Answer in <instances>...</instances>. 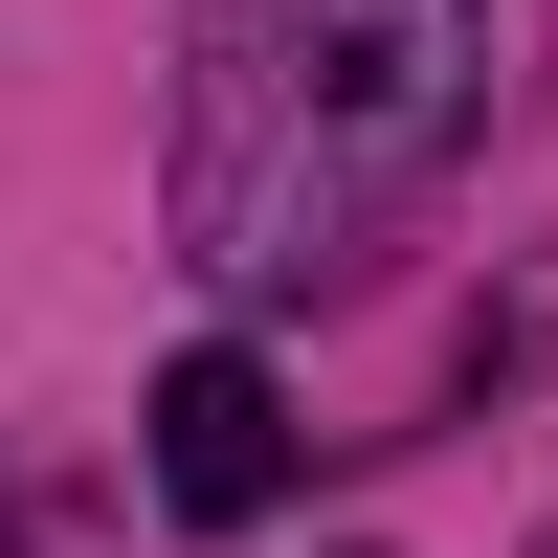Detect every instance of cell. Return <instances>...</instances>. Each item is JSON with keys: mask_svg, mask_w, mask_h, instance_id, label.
<instances>
[{"mask_svg": "<svg viewBox=\"0 0 558 558\" xmlns=\"http://www.w3.org/2000/svg\"><path fill=\"white\" fill-rule=\"evenodd\" d=\"M492 112V0H202L179 23V246L336 291Z\"/></svg>", "mask_w": 558, "mask_h": 558, "instance_id": "cell-1", "label": "cell"}, {"mask_svg": "<svg viewBox=\"0 0 558 558\" xmlns=\"http://www.w3.org/2000/svg\"><path fill=\"white\" fill-rule=\"evenodd\" d=\"M268 492H291V380H268L246 336L157 357V514H179V536H246Z\"/></svg>", "mask_w": 558, "mask_h": 558, "instance_id": "cell-2", "label": "cell"}, {"mask_svg": "<svg viewBox=\"0 0 558 558\" xmlns=\"http://www.w3.org/2000/svg\"><path fill=\"white\" fill-rule=\"evenodd\" d=\"M0 558H23V514H0Z\"/></svg>", "mask_w": 558, "mask_h": 558, "instance_id": "cell-3", "label": "cell"}]
</instances>
